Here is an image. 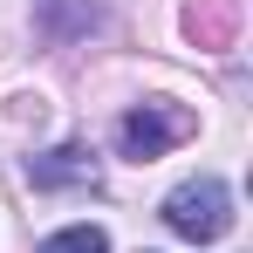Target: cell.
I'll list each match as a JSON object with an SVG mask.
<instances>
[{"mask_svg": "<svg viewBox=\"0 0 253 253\" xmlns=\"http://www.w3.org/2000/svg\"><path fill=\"white\" fill-rule=\"evenodd\" d=\"M35 185H96V158L83 144H62V151L35 158Z\"/></svg>", "mask_w": 253, "mask_h": 253, "instance_id": "277c9868", "label": "cell"}, {"mask_svg": "<svg viewBox=\"0 0 253 253\" xmlns=\"http://www.w3.org/2000/svg\"><path fill=\"white\" fill-rule=\"evenodd\" d=\"M185 137H192V117L178 103H137L124 124H117V144H124V158H137V165L165 158L171 144H185Z\"/></svg>", "mask_w": 253, "mask_h": 253, "instance_id": "7a4b0ae2", "label": "cell"}, {"mask_svg": "<svg viewBox=\"0 0 253 253\" xmlns=\"http://www.w3.org/2000/svg\"><path fill=\"white\" fill-rule=\"evenodd\" d=\"M165 226L178 240H226V226H233V192L219 185V178H185L178 192L165 199Z\"/></svg>", "mask_w": 253, "mask_h": 253, "instance_id": "6da1fadb", "label": "cell"}, {"mask_svg": "<svg viewBox=\"0 0 253 253\" xmlns=\"http://www.w3.org/2000/svg\"><path fill=\"white\" fill-rule=\"evenodd\" d=\"M35 253H110V233H103V226H69V233L42 240Z\"/></svg>", "mask_w": 253, "mask_h": 253, "instance_id": "5b68a950", "label": "cell"}, {"mask_svg": "<svg viewBox=\"0 0 253 253\" xmlns=\"http://www.w3.org/2000/svg\"><path fill=\"white\" fill-rule=\"evenodd\" d=\"M185 28H192L199 48H233V35H240V0H199V7L185 14Z\"/></svg>", "mask_w": 253, "mask_h": 253, "instance_id": "3957f363", "label": "cell"}]
</instances>
